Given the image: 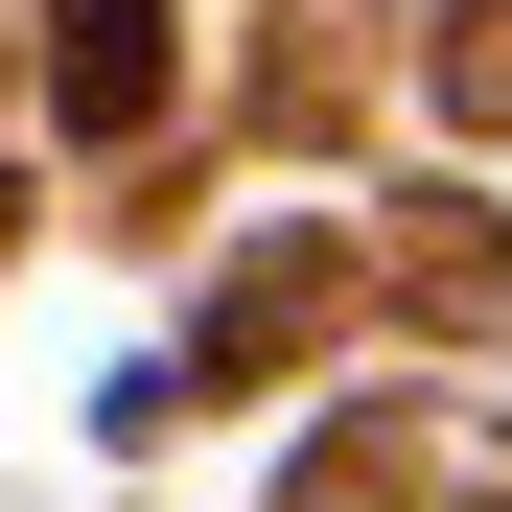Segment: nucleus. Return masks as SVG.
Returning <instances> with one entry per match:
<instances>
[{"label": "nucleus", "instance_id": "nucleus-1", "mask_svg": "<svg viewBox=\"0 0 512 512\" xmlns=\"http://www.w3.org/2000/svg\"><path fill=\"white\" fill-rule=\"evenodd\" d=\"M47 94H70V140H140L163 117V0H47Z\"/></svg>", "mask_w": 512, "mask_h": 512}]
</instances>
